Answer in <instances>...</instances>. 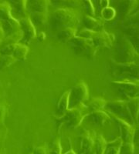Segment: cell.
<instances>
[{"label": "cell", "instance_id": "obj_3", "mask_svg": "<svg viewBox=\"0 0 139 154\" xmlns=\"http://www.w3.org/2000/svg\"><path fill=\"white\" fill-rule=\"evenodd\" d=\"M68 42L77 55L85 56L87 59H93L95 56L97 48L94 46L91 39L76 35Z\"/></svg>", "mask_w": 139, "mask_h": 154}, {"label": "cell", "instance_id": "obj_14", "mask_svg": "<svg viewBox=\"0 0 139 154\" xmlns=\"http://www.w3.org/2000/svg\"><path fill=\"white\" fill-rule=\"evenodd\" d=\"M2 22H3L2 26V29H3L4 34L6 36H9L11 34L21 29L20 21H18L17 19H14L13 17H11L10 19H8Z\"/></svg>", "mask_w": 139, "mask_h": 154}, {"label": "cell", "instance_id": "obj_21", "mask_svg": "<svg viewBox=\"0 0 139 154\" xmlns=\"http://www.w3.org/2000/svg\"><path fill=\"white\" fill-rule=\"evenodd\" d=\"M34 26H42L47 21V12H33L30 17Z\"/></svg>", "mask_w": 139, "mask_h": 154}, {"label": "cell", "instance_id": "obj_40", "mask_svg": "<svg viewBox=\"0 0 139 154\" xmlns=\"http://www.w3.org/2000/svg\"><path fill=\"white\" fill-rule=\"evenodd\" d=\"M64 154H77V153H76V152H74V149H70V150H68L67 152H65V153H64Z\"/></svg>", "mask_w": 139, "mask_h": 154}, {"label": "cell", "instance_id": "obj_20", "mask_svg": "<svg viewBox=\"0 0 139 154\" xmlns=\"http://www.w3.org/2000/svg\"><path fill=\"white\" fill-rule=\"evenodd\" d=\"M29 3V9L33 12H47L49 1L46 0H36L30 1Z\"/></svg>", "mask_w": 139, "mask_h": 154}, {"label": "cell", "instance_id": "obj_27", "mask_svg": "<svg viewBox=\"0 0 139 154\" xmlns=\"http://www.w3.org/2000/svg\"><path fill=\"white\" fill-rule=\"evenodd\" d=\"M12 17L11 15V7L7 3L0 4V19L2 21Z\"/></svg>", "mask_w": 139, "mask_h": 154}, {"label": "cell", "instance_id": "obj_10", "mask_svg": "<svg viewBox=\"0 0 139 154\" xmlns=\"http://www.w3.org/2000/svg\"><path fill=\"white\" fill-rule=\"evenodd\" d=\"M95 139L90 131L84 130L80 136L79 154H94Z\"/></svg>", "mask_w": 139, "mask_h": 154}, {"label": "cell", "instance_id": "obj_36", "mask_svg": "<svg viewBox=\"0 0 139 154\" xmlns=\"http://www.w3.org/2000/svg\"><path fill=\"white\" fill-rule=\"evenodd\" d=\"M5 112H6V107H5V103H0V126H2L4 123Z\"/></svg>", "mask_w": 139, "mask_h": 154}, {"label": "cell", "instance_id": "obj_22", "mask_svg": "<svg viewBox=\"0 0 139 154\" xmlns=\"http://www.w3.org/2000/svg\"><path fill=\"white\" fill-rule=\"evenodd\" d=\"M131 116L134 119V123H137L138 119V97H134L127 101Z\"/></svg>", "mask_w": 139, "mask_h": 154}, {"label": "cell", "instance_id": "obj_35", "mask_svg": "<svg viewBox=\"0 0 139 154\" xmlns=\"http://www.w3.org/2000/svg\"><path fill=\"white\" fill-rule=\"evenodd\" d=\"M15 44H6L0 49V55H12Z\"/></svg>", "mask_w": 139, "mask_h": 154}, {"label": "cell", "instance_id": "obj_8", "mask_svg": "<svg viewBox=\"0 0 139 154\" xmlns=\"http://www.w3.org/2000/svg\"><path fill=\"white\" fill-rule=\"evenodd\" d=\"M118 75L122 76V79H137L138 65L136 63H115Z\"/></svg>", "mask_w": 139, "mask_h": 154}, {"label": "cell", "instance_id": "obj_43", "mask_svg": "<svg viewBox=\"0 0 139 154\" xmlns=\"http://www.w3.org/2000/svg\"><path fill=\"white\" fill-rule=\"evenodd\" d=\"M29 154H33V152H30V153H29Z\"/></svg>", "mask_w": 139, "mask_h": 154}, {"label": "cell", "instance_id": "obj_30", "mask_svg": "<svg viewBox=\"0 0 139 154\" xmlns=\"http://www.w3.org/2000/svg\"><path fill=\"white\" fill-rule=\"evenodd\" d=\"M133 2L131 1H129V2H126L125 3H122V5H120L119 9L121 14L122 15H128L129 12H131V9H132L137 4H133L132 3Z\"/></svg>", "mask_w": 139, "mask_h": 154}, {"label": "cell", "instance_id": "obj_4", "mask_svg": "<svg viewBox=\"0 0 139 154\" xmlns=\"http://www.w3.org/2000/svg\"><path fill=\"white\" fill-rule=\"evenodd\" d=\"M90 113L88 108L84 104H80L74 108L68 109L61 119H64L66 126L70 129L77 128L84 120L85 117Z\"/></svg>", "mask_w": 139, "mask_h": 154}, {"label": "cell", "instance_id": "obj_7", "mask_svg": "<svg viewBox=\"0 0 139 154\" xmlns=\"http://www.w3.org/2000/svg\"><path fill=\"white\" fill-rule=\"evenodd\" d=\"M89 98V91L87 84L84 82H81L76 85L70 90L69 95L68 109L74 108L80 104L84 103Z\"/></svg>", "mask_w": 139, "mask_h": 154}, {"label": "cell", "instance_id": "obj_31", "mask_svg": "<svg viewBox=\"0 0 139 154\" xmlns=\"http://www.w3.org/2000/svg\"><path fill=\"white\" fill-rule=\"evenodd\" d=\"M62 152V147L61 143H60V139H56L54 140L52 144L51 149L49 151V154H61Z\"/></svg>", "mask_w": 139, "mask_h": 154}, {"label": "cell", "instance_id": "obj_24", "mask_svg": "<svg viewBox=\"0 0 139 154\" xmlns=\"http://www.w3.org/2000/svg\"><path fill=\"white\" fill-rule=\"evenodd\" d=\"M107 141L105 139L99 135L95 139V146H94V154H104L105 151Z\"/></svg>", "mask_w": 139, "mask_h": 154}, {"label": "cell", "instance_id": "obj_16", "mask_svg": "<svg viewBox=\"0 0 139 154\" xmlns=\"http://www.w3.org/2000/svg\"><path fill=\"white\" fill-rule=\"evenodd\" d=\"M84 24L87 29L94 32H100L103 30V23L92 16H85L84 18Z\"/></svg>", "mask_w": 139, "mask_h": 154}, {"label": "cell", "instance_id": "obj_13", "mask_svg": "<svg viewBox=\"0 0 139 154\" xmlns=\"http://www.w3.org/2000/svg\"><path fill=\"white\" fill-rule=\"evenodd\" d=\"M84 119H87L88 123H92L94 126H104L111 119V116L104 111L97 110L90 112L85 117Z\"/></svg>", "mask_w": 139, "mask_h": 154}, {"label": "cell", "instance_id": "obj_15", "mask_svg": "<svg viewBox=\"0 0 139 154\" xmlns=\"http://www.w3.org/2000/svg\"><path fill=\"white\" fill-rule=\"evenodd\" d=\"M69 95H70V90H67L62 94L56 106V115L58 116L59 118L63 117L66 112L68 110Z\"/></svg>", "mask_w": 139, "mask_h": 154}, {"label": "cell", "instance_id": "obj_5", "mask_svg": "<svg viewBox=\"0 0 139 154\" xmlns=\"http://www.w3.org/2000/svg\"><path fill=\"white\" fill-rule=\"evenodd\" d=\"M107 110L109 111L113 116L127 122L130 125L133 126L134 123V119L132 118L131 114L129 110L127 101L125 100H116V101L110 102L106 104Z\"/></svg>", "mask_w": 139, "mask_h": 154}, {"label": "cell", "instance_id": "obj_26", "mask_svg": "<svg viewBox=\"0 0 139 154\" xmlns=\"http://www.w3.org/2000/svg\"><path fill=\"white\" fill-rule=\"evenodd\" d=\"M11 2L13 3L15 6V9H16V12L19 15H21L23 17L26 16V13H27V1H24V0H19V1H12Z\"/></svg>", "mask_w": 139, "mask_h": 154}, {"label": "cell", "instance_id": "obj_39", "mask_svg": "<svg viewBox=\"0 0 139 154\" xmlns=\"http://www.w3.org/2000/svg\"><path fill=\"white\" fill-rule=\"evenodd\" d=\"M4 35H5V34H4V32H3V29H2V27L0 26V38H2V37H3Z\"/></svg>", "mask_w": 139, "mask_h": 154}, {"label": "cell", "instance_id": "obj_44", "mask_svg": "<svg viewBox=\"0 0 139 154\" xmlns=\"http://www.w3.org/2000/svg\"><path fill=\"white\" fill-rule=\"evenodd\" d=\"M0 154H1V153H0Z\"/></svg>", "mask_w": 139, "mask_h": 154}, {"label": "cell", "instance_id": "obj_42", "mask_svg": "<svg viewBox=\"0 0 139 154\" xmlns=\"http://www.w3.org/2000/svg\"><path fill=\"white\" fill-rule=\"evenodd\" d=\"M2 38H0V44L2 43Z\"/></svg>", "mask_w": 139, "mask_h": 154}, {"label": "cell", "instance_id": "obj_17", "mask_svg": "<svg viewBox=\"0 0 139 154\" xmlns=\"http://www.w3.org/2000/svg\"><path fill=\"white\" fill-rule=\"evenodd\" d=\"M122 144L123 141L120 137L111 142L107 143L104 154H120Z\"/></svg>", "mask_w": 139, "mask_h": 154}, {"label": "cell", "instance_id": "obj_41", "mask_svg": "<svg viewBox=\"0 0 139 154\" xmlns=\"http://www.w3.org/2000/svg\"><path fill=\"white\" fill-rule=\"evenodd\" d=\"M2 142V135L0 134V143Z\"/></svg>", "mask_w": 139, "mask_h": 154}, {"label": "cell", "instance_id": "obj_2", "mask_svg": "<svg viewBox=\"0 0 139 154\" xmlns=\"http://www.w3.org/2000/svg\"><path fill=\"white\" fill-rule=\"evenodd\" d=\"M116 62L118 63H136L138 54L133 44L126 38H120L116 46Z\"/></svg>", "mask_w": 139, "mask_h": 154}, {"label": "cell", "instance_id": "obj_12", "mask_svg": "<svg viewBox=\"0 0 139 154\" xmlns=\"http://www.w3.org/2000/svg\"><path fill=\"white\" fill-rule=\"evenodd\" d=\"M115 39V35L103 29L100 32H97V33L96 34L95 36L93 37L92 41H93V45L96 48H111Z\"/></svg>", "mask_w": 139, "mask_h": 154}, {"label": "cell", "instance_id": "obj_6", "mask_svg": "<svg viewBox=\"0 0 139 154\" xmlns=\"http://www.w3.org/2000/svg\"><path fill=\"white\" fill-rule=\"evenodd\" d=\"M118 93L131 100L138 97V79H120L112 82Z\"/></svg>", "mask_w": 139, "mask_h": 154}, {"label": "cell", "instance_id": "obj_18", "mask_svg": "<svg viewBox=\"0 0 139 154\" xmlns=\"http://www.w3.org/2000/svg\"><path fill=\"white\" fill-rule=\"evenodd\" d=\"M76 34H77V29L75 27H67L60 30L57 35V38L61 42H67L75 37Z\"/></svg>", "mask_w": 139, "mask_h": 154}, {"label": "cell", "instance_id": "obj_19", "mask_svg": "<svg viewBox=\"0 0 139 154\" xmlns=\"http://www.w3.org/2000/svg\"><path fill=\"white\" fill-rule=\"evenodd\" d=\"M29 53V47L23 43L15 44L14 51L12 56L16 59V60H25L27 59V54Z\"/></svg>", "mask_w": 139, "mask_h": 154}, {"label": "cell", "instance_id": "obj_9", "mask_svg": "<svg viewBox=\"0 0 139 154\" xmlns=\"http://www.w3.org/2000/svg\"><path fill=\"white\" fill-rule=\"evenodd\" d=\"M113 119L117 123L121 133V137L123 143H133L135 136V129L133 126L128 123L127 122L113 116Z\"/></svg>", "mask_w": 139, "mask_h": 154}, {"label": "cell", "instance_id": "obj_33", "mask_svg": "<svg viewBox=\"0 0 139 154\" xmlns=\"http://www.w3.org/2000/svg\"><path fill=\"white\" fill-rule=\"evenodd\" d=\"M84 8L87 16H92V17L95 16V9H94V6H93V4L92 3L91 1H90V0L85 1Z\"/></svg>", "mask_w": 139, "mask_h": 154}, {"label": "cell", "instance_id": "obj_11", "mask_svg": "<svg viewBox=\"0 0 139 154\" xmlns=\"http://www.w3.org/2000/svg\"><path fill=\"white\" fill-rule=\"evenodd\" d=\"M20 29L23 33V41L28 43L36 36V30L35 26L28 16L22 17L20 20Z\"/></svg>", "mask_w": 139, "mask_h": 154}, {"label": "cell", "instance_id": "obj_25", "mask_svg": "<svg viewBox=\"0 0 139 154\" xmlns=\"http://www.w3.org/2000/svg\"><path fill=\"white\" fill-rule=\"evenodd\" d=\"M16 61V59L12 55H0V68L10 66Z\"/></svg>", "mask_w": 139, "mask_h": 154}, {"label": "cell", "instance_id": "obj_38", "mask_svg": "<svg viewBox=\"0 0 139 154\" xmlns=\"http://www.w3.org/2000/svg\"><path fill=\"white\" fill-rule=\"evenodd\" d=\"M37 38H38V40L39 41H43L46 38V35L44 32H39L38 35H37Z\"/></svg>", "mask_w": 139, "mask_h": 154}, {"label": "cell", "instance_id": "obj_32", "mask_svg": "<svg viewBox=\"0 0 139 154\" xmlns=\"http://www.w3.org/2000/svg\"><path fill=\"white\" fill-rule=\"evenodd\" d=\"M124 154H133L134 151V143H123L121 148V152Z\"/></svg>", "mask_w": 139, "mask_h": 154}, {"label": "cell", "instance_id": "obj_34", "mask_svg": "<svg viewBox=\"0 0 139 154\" xmlns=\"http://www.w3.org/2000/svg\"><path fill=\"white\" fill-rule=\"evenodd\" d=\"M97 33V32L92 31V30L90 29H84L81 30L79 33V36L83 37V38H88V39H93V38L96 35V34Z\"/></svg>", "mask_w": 139, "mask_h": 154}, {"label": "cell", "instance_id": "obj_37", "mask_svg": "<svg viewBox=\"0 0 139 154\" xmlns=\"http://www.w3.org/2000/svg\"><path fill=\"white\" fill-rule=\"evenodd\" d=\"M33 154H46V148L44 146L36 147Z\"/></svg>", "mask_w": 139, "mask_h": 154}, {"label": "cell", "instance_id": "obj_1", "mask_svg": "<svg viewBox=\"0 0 139 154\" xmlns=\"http://www.w3.org/2000/svg\"><path fill=\"white\" fill-rule=\"evenodd\" d=\"M78 22L77 12L72 9L60 8L53 12L50 18V26L54 29H63L67 27H74Z\"/></svg>", "mask_w": 139, "mask_h": 154}, {"label": "cell", "instance_id": "obj_29", "mask_svg": "<svg viewBox=\"0 0 139 154\" xmlns=\"http://www.w3.org/2000/svg\"><path fill=\"white\" fill-rule=\"evenodd\" d=\"M101 16L107 21H111L116 16V11L111 7H106L101 10Z\"/></svg>", "mask_w": 139, "mask_h": 154}, {"label": "cell", "instance_id": "obj_23", "mask_svg": "<svg viewBox=\"0 0 139 154\" xmlns=\"http://www.w3.org/2000/svg\"><path fill=\"white\" fill-rule=\"evenodd\" d=\"M107 104V102L102 98H93L91 101L87 104V108L89 112H91L93 111L101 110V109L104 108Z\"/></svg>", "mask_w": 139, "mask_h": 154}, {"label": "cell", "instance_id": "obj_28", "mask_svg": "<svg viewBox=\"0 0 139 154\" xmlns=\"http://www.w3.org/2000/svg\"><path fill=\"white\" fill-rule=\"evenodd\" d=\"M23 33L22 30H19V31L16 32L14 33L11 34L10 35L7 36L6 39H7L8 44H16L19 43V42L23 40Z\"/></svg>", "mask_w": 139, "mask_h": 154}]
</instances>
